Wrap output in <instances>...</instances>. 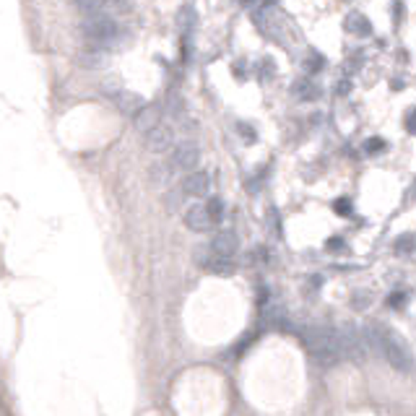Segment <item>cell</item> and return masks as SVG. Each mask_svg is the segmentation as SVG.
Returning a JSON list of instances; mask_svg holds the SVG:
<instances>
[{
  "label": "cell",
  "mask_w": 416,
  "mask_h": 416,
  "mask_svg": "<svg viewBox=\"0 0 416 416\" xmlns=\"http://www.w3.org/2000/svg\"><path fill=\"white\" fill-rule=\"evenodd\" d=\"M364 333L369 341V351H380L395 372H414V354L398 333H393L385 325L364 328Z\"/></svg>",
  "instance_id": "6da1fadb"
},
{
  "label": "cell",
  "mask_w": 416,
  "mask_h": 416,
  "mask_svg": "<svg viewBox=\"0 0 416 416\" xmlns=\"http://www.w3.org/2000/svg\"><path fill=\"white\" fill-rule=\"evenodd\" d=\"M304 346L312 354V359L320 364H336L338 359H343L341 354V333L336 328H328V325H317L304 330Z\"/></svg>",
  "instance_id": "7a4b0ae2"
},
{
  "label": "cell",
  "mask_w": 416,
  "mask_h": 416,
  "mask_svg": "<svg viewBox=\"0 0 416 416\" xmlns=\"http://www.w3.org/2000/svg\"><path fill=\"white\" fill-rule=\"evenodd\" d=\"M81 37L94 44H112L120 37V24L107 13H96V16H86L81 26H78Z\"/></svg>",
  "instance_id": "3957f363"
},
{
  "label": "cell",
  "mask_w": 416,
  "mask_h": 416,
  "mask_svg": "<svg viewBox=\"0 0 416 416\" xmlns=\"http://www.w3.org/2000/svg\"><path fill=\"white\" fill-rule=\"evenodd\" d=\"M341 333V354L343 359H351V362H364L372 351H369V341H367V333L356 325H346L338 330Z\"/></svg>",
  "instance_id": "277c9868"
},
{
  "label": "cell",
  "mask_w": 416,
  "mask_h": 416,
  "mask_svg": "<svg viewBox=\"0 0 416 416\" xmlns=\"http://www.w3.org/2000/svg\"><path fill=\"white\" fill-rule=\"evenodd\" d=\"M198 161H200V146L195 141H182V143H177V146H172V159H169V164L174 169L190 172V169L198 167Z\"/></svg>",
  "instance_id": "5b68a950"
},
{
  "label": "cell",
  "mask_w": 416,
  "mask_h": 416,
  "mask_svg": "<svg viewBox=\"0 0 416 416\" xmlns=\"http://www.w3.org/2000/svg\"><path fill=\"white\" fill-rule=\"evenodd\" d=\"M195 260H198L200 268H206V271L213 273V276H234V271H237V263H234L232 258L216 255L211 247H208V250H198Z\"/></svg>",
  "instance_id": "8992f818"
},
{
  "label": "cell",
  "mask_w": 416,
  "mask_h": 416,
  "mask_svg": "<svg viewBox=\"0 0 416 416\" xmlns=\"http://www.w3.org/2000/svg\"><path fill=\"white\" fill-rule=\"evenodd\" d=\"M174 146V130L167 122H156L154 128L146 133V148L154 154H164Z\"/></svg>",
  "instance_id": "52a82bcc"
},
{
  "label": "cell",
  "mask_w": 416,
  "mask_h": 416,
  "mask_svg": "<svg viewBox=\"0 0 416 416\" xmlns=\"http://www.w3.org/2000/svg\"><path fill=\"white\" fill-rule=\"evenodd\" d=\"M208 187H211V174H208L206 169H190L180 182L182 195H193V198L206 195Z\"/></svg>",
  "instance_id": "ba28073f"
},
{
  "label": "cell",
  "mask_w": 416,
  "mask_h": 416,
  "mask_svg": "<svg viewBox=\"0 0 416 416\" xmlns=\"http://www.w3.org/2000/svg\"><path fill=\"white\" fill-rule=\"evenodd\" d=\"M109 99H112V104H115L120 112H125V115H135L143 107V96H138V94H133V91L128 89H112L109 91Z\"/></svg>",
  "instance_id": "9c48e42d"
},
{
  "label": "cell",
  "mask_w": 416,
  "mask_h": 416,
  "mask_svg": "<svg viewBox=\"0 0 416 416\" xmlns=\"http://www.w3.org/2000/svg\"><path fill=\"white\" fill-rule=\"evenodd\" d=\"M211 250L216 255H224V258H234L237 250H239V237L232 232V229H221L213 239H211Z\"/></svg>",
  "instance_id": "30bf717a"
},
{
  "label": "cell",
  "mask_w": 416,
  "mask_h": 416,
  "mask_svg": "<svg viewBox=\"0 0 416 416\" xmlns=\"http://www.w3.org/2000/svg\"><path fill=\"white\" fill-rule=\"evenodd\" d=\"M161 104H146L143 102V107L133 115V122H135V128L141 130V133H148V130L154 128L156 122H161Z\"/></svg>",
  "instance_id": "8fae6325"
},
{
  "label": "cell",
  "mask_w": 416,
  "mask_h": 416,
  "mask_svg": "<svg viewBox=\"0 0 416 416\" xmlns=\"http://www.w3.org/2000/svg\"><path fill=\"white\" fill-rule=\"evenodd\" d=\"M211 216H208L206 206H200V203H193V206L185 211V226L190 229V232H208L211 229Z\"/></svg>",
  "instance_id": "7c38bea8"
},
{
  "label": "cell",
  "mask_w": 416,
  "mask_h": 416,
  "mask_svg": "<svg viewBox=\"0 0 416 416\" xmlns=\"http://www.w3.org/2000/svg\"><path fill=\"white\" fill-rule=\"evenodd\" d=\"M346 31L356 34V37H369V34H372V26H369V21L364 18L362 13H349V18H346Z\"/></svg>",
  "instance_id": "4fadbf2b"
},
{
  "label": "cell",
  "mask_w": 416,
  "mask_h": 416,
  "mask_svg": "<svg viewBox=\"0 0 416 416\" xmlns=\"http://www.w3.org/2000/svg\"><path fill=\"white\" fill-rule=\"evenodd\" d=\"M73 5H76L83 16H96V13H107L109 0H73Z\"/></svg>",
  "instance_id": "5bb4252c"
},
{
  "label": "cell",
  "mask_w": 416,
  "mask_h": 416,
  "mask_svg": "<svg viewBox=\"0 0 416 416\" xmlns=\"http://www.w3.org/2000/svg\"><path fill=\"white\" fill-rule=\"evenodd\" d=\"M294 94H297L299 99H317L320 91L315 89L312 81H297V83H294Z\"/></svg>",
  "instance_id": "9a60e30c"
},
{
  "label": "cell",
  "mask_w": 416,
  "mask_h": 416,
  "mask_svg": "<svg viewBox=\"0 0 416 416\" xmlns=\"http://www.w3.org/2000/svg\"><path fill=\"white\" fill-rule=\"evenodd\" d=\"M206 211H208V216H211V221L216 224V221L224 216V203H221L219 198H211V200L206 203Z\"/></svg>",
  "instance_id": "2e32d148"
},
{
  "label": "cell",
  "mask_w": 416,
  "mask_h": 416,
  "mask_svg": "<svg viewBox=\"0 0 416 416\" xmlns=\"http://www.w3.org/2000/svg\"><path fill=\"white\" fill-rule=\"evenodd\" d=\"M414 245H416L414 234H406V237H401V239L395 242V252H401V255H408V252L414 250Z\"/></svg>",
  "instance_id": "e0dca14e"
},
{
  "label": "cell",
  "mask_w": 416,
  "mask_h": 416,
  "mask_svg": "<svg viewBox=\"0 0 416 416\" xmlns=\"http://www.w3.org/2000/svg\"><path fill=\"white\" fill-rule=\"evenodd\" d=\"M364 151L367 154H380V151H385V141L382 138H369V141L364 143Z\"/></svg>",
  "instance_id": "ac0fdd59"
},
{
  "label": "cell",
  "mask_w": 416,
  "mask_h": 416,
  "mask_svg": "<svg viewBox=\"0 0 416 416\" xmlns=\"http://www.w3.org/2000/svg\"><path fill=\"white\" fill-rule=\"evenodd\" d=\"M304 68H307V70H312V73H317V70L323 68V57H320V55H312V57H307V60H304Z\"/></svg>",
  "instance_id": "d6986e66"
},
{
  "label": "cell",
  "mask_w": 416,
  "mask_h": 416,
  "mask_svg": "<svg viewBox=\"0 0 416 416\" xmlns=\"http://www.w3.org/2000/svg\"><path fill=\"white\" fill-rule=\"evenodd\" d=\"M336 211L341 213V216H349V213H351V203L346 200V198H341V200H336Z\"/></svg>",
  "instance_id": "ffe728a7"
},
{
  "label": "cell",
  "mask_w": 416,
  "mask_h": 416,
  "mask_svg": "<svg viewBox=\"0 0 416 416\" xmlns=\"http://www.w3.org/2000/svg\"><path fill=\"white\" fill-rule=\"evenodd\" d=\"M406 128H408V133H416V109L406 117Z\"/></svg>",
  "instance_id": "44dd1931"
},
{
  "label": "cell",
  "mask_w": 416,
  "mask_h": 416,
  "mask_svg": "<svg viewBox=\"0 0 416 416\" xmlns=\"http://www.w3.org/2000/svg\"><path fill=\"white\" fill-rule=\"evenodd\" d=\"M403 294H398V291H395V294H393V297H390V304H393V307H398V304H403Z\"/></svg>",
  "instance_id": "7402d4cb"
},
{
  "label": "cell",
  "mask_w": 416,
  "mask_h": 416,
  "mask_svg": "<svg viewBox=\"0 0 416 416\" xmlns=\"http://www.w3.org/2000/svg\"><path fill=\"white\" fill-rule=\"evenodd\" d=\"M255 3H258V0H239V5H242V8H252Z\"/></svg>",
  "instance_id": "603a6c76"
},
{
  "label": "cell",
  "mask_w": 416,
  "mask_h": 416,
  "mask_svg": "<svg viewBox=\"0 0 416 416\" xmlns=\"http://www.w3.org/2000/svg\"><path fill=\"white\" fill-rule=\"evenodd\" d=\"M411 198H416V180H414V185H411Z\"/></svg>",
  "instance_id": "cb8c5ba5"
}]
</instances>
